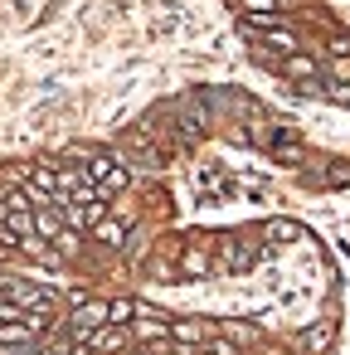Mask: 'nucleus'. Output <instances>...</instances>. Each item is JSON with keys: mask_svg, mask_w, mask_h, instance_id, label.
I'll return each instance as SVG.
<instances>
[{"mask_svg": "<svg viewBox=\"0 0 350 355\" xmlns=\"http://www.w3.org/2000/svg\"><path fill=\"white\" fill-rule=\"evenodd\" d=\"M253 263H258V239H224V243H219V268L248 272Z\"/></svg>", "mask_w": 350, "mask_h": 355, "instance_id": "1", "label": "nucleus"}, {"mask_svg": "<svg viewBox=\"0 0 350 355\" xmlns=\"http://www.w3.org/2000/svg\"><path fill=\"white\" fill-rule=\"evenodd\" d=\"M88 175L107 190V195H122L127 185H132V171L122 166V161H107V156H98V161H88Z\"/></svg>", "mask_w": 350, "mask_h": 355, "instance_id": "2", "label": "nucleus"}, {"mask_svg": "<svg viewBox=\"0 0 350 355\" xmlns=\"http://www.w3.org/2000/svg\"><path fill=\"white\" fill-rule=\"evenodd\" d=\"M69 326H73V336H88L98 326H112V302H78V311L69 316Z\"/></svg>", "mask_w": 350, "mask_h": 355, "instance_id": "3", "label": "nucleus"}, {"mask_svg": "<svg viewBox=\"0 0 350 355\" xmlns=\"http://www.w3.org/2000/svg\"><path fill=\"white\" fill-rule=\"evenodd\" d=\"M6 297L20 302L25 311H44V316H49V306H54V292H49V287H35V282H6Z\"/></svg>", "mask_w": 350, "mask_h": 355, "instance_id": "4", "label": "nucleus"}, {"mask_svg": "<svg viewBox=\"0 0 350 355\" xmlns=\"http://www.w3.org/2000/svg\"><path fill=\"white\" fill-rule=\"evenodd\" d=\"M78 340H88L98 355H117V350H127V331H122V326H98V331H88V336H78Z\"/></svg>", "mask_w": 350, "mask_h": 355, "instance_id": "5", "label": "nucleus"}, {"mask_svg": "<svg viewBox=\"0 0 350 355\" xmlns=\"http://www.w3.org/2000/svg\"><path fill=\"white\" fill-rule=\"evenodd\" d=\"M331 336H335V321H321V326L301 331V350H306V355H321V350L331 345Z\"/></svg>", "mask_w": 350, "mask_h": 355, "instance_id": "6", "label": "nucleus"}, {"mask_svg": "<svg viewBox=\"0 0 350 355\" xmlns=\"http://www.w3.org/2000/svg\"><path fill=\"white\" fill-rule=\"evenodd\" d=\"M209 268H214V263H209L204 248H185V253H180V272H185V277H209Z\"/></svg>", "mask_w": 350, "mask_h": 355, "instance_id": "7", "label": "nucleus"}, {"mask_svg": "<svg viewBox=\"0 0 350 355\" xmlns=\"http://www.w3.org/2000/svg\"><path fill=\"white\" fill-rule=\"evenodd\" d=\"M127 239H132V234H127V224H122V219H112V214H107V219L98 224V243H107V248H122Z\"/></svg>", "mask_w": 350, "mask_h": 355, "instance_id": "8", "label": "nucleus"}, {"mask_svg": "<svg viewBox=\"0 0 350 355\" xmlns=\"http://www.w3.org/2000/svg\"><path fill=\"white\" fill-rule=\"evenodd\" d=\"M282 69H287V78H316V73H321V69H316V59H311V54H301V49H297V54H287V64H282Z\"/></svg>", "mask_w": 350, "mask_h": 355, "instance_id": "9", "label": "nucleus"}, {"mask_svg": "<svg viewBox=\"0 0 350 355\" xmlns=\"http://www.w3.org/2000/svg\"><path fill=\"white\" fill-rule=\"evenodd\" d=\"M170 336H175V340H190V345H200V340H209V326H195V321H175V326H170Z\"/></svg>", "mask_w": 350, "mask_h": 355, "instance_id": "10", "label": "nucleus"}, {"mask_svg": "<svg viewBox=\"0 0 350 355\" xmlns=\"http://www.w3.org/2000/svg\"><path fill=\"white\" fill-rule=\"evenodd\" d=\"M263 234H268L272 243H292V239H301V229H297V224H287V219H272Z\"/></svg>", "mask_w": 350, "mask_h": 355, "instance_id": "11", "label": "nucleus"}, {"mask_svg": "<svg viewBox=\"0 0 350 355\" xmlns=\"http://www.w3.org/2000/svg\"><path fill=\"white\" fill-rule=\"evenodd\" d=\"M238 10H243V15H272L277 0H238Z\"/></svg>", "mask_w": 350, "mask_h": 355, "instance_id": "12", "label": "nucleus"}, {"mask_svg": "<svg viewBox=\"0 0 350 355\" xmlns=\"http://www.w3.org/2000/svg\"><path fill=\"white\" fill-rule=\"evenodd\" d=\"M204 190H219V195H224V190H229V180H224V175H214V171H204Z\"/></svg>", "mask_w": 350, "mask_h": 355, "instance_id": "13", "label": "nucleus"}, {"mask_svg": "<svg viewBox=\"0 0 350 355\" xmlns=\"http://www.w3.org/2000/svg\"><path fill=\"white\" fill-rule=\"evenodd\" d=\"M185 355H234V345H200V350H185Z\"/></svg>", "mask_w": 350, "mask_h": 355, "instance_id": "14", "label": "nucleus"}, {"mask_svg": "<svg viewBox=\"0 0 350 355\" xmlns=\"http://www.w3.org/2000/svg\"><path fill=\"white\" fill-rule=\"evenodd\" d=\"M326 180H335V185H345V180H350V166H331V171H326Z\"/></svg>", "mask_w": 350, "mask_h": 355, "instance_id": "15", "label": "nucleus"}]
</instances>
